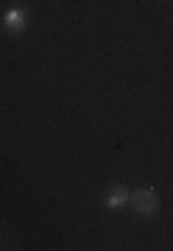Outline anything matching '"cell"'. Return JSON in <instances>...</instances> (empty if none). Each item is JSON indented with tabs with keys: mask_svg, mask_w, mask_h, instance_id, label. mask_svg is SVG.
Wrapping results in <instances>:
<instances>
[{
	"mask_svg": "<svg viewBox=\"0 0 173 251\" xmlns=\"http://www.w3.org/2000/svg\"><path fill=\"white\" fill-rule=\"evenodd\" d=\"M128 196H131V193H128V187H123V184H120V187H115L109 196H106V201H103V204L109 206V209H120V206L128 204Z\"/></svg>",
	"mask_w": 173,
	"mask_h": 251,
	"instance_id": "obj_3",
	"label": "cell"
},
{
	"mask_svg": "<svg viewBox=\"0 0 173 251\" xmlns=\"http://www.w3.org/2000/svg\"><path fill=\"white\" fill-rule=\"evenodd\" d=\"M3 25H6V31H11V34L25 31V11L20 9V6L9 9V11H6V17H3Z\"/></svg>",
	"mask_w": 173,
	"mask_h": 251,
	"instance_id": "obj_2",
	"label": "cell"
},
{
	"mask_svg": "<svg viewBox=\"0 0 173 251\" xmlns=\"http://www.w3.org/2000/svg\"><path fill=\"white\" fill-rule=\"evenodd\" d=\"M128 204L134 206L140 215H154L156 212V193L154 190H134L131 196H128Z\"/></svg>",
	"mask_w": 173,
	"mask_h": 251,
	"instance_id": "obj_1",
	"label": "cell"
}]
</instances>
